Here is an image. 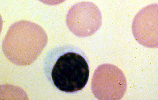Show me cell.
<instances>
[{
  "instance_id": "3957f363",
  "label": "cell",
  "mask_w": 158,
  "mask_h": 100,
  "mask_svg": "<svg viewBox=\"0 0 158 100\" xmlns=\"http://www.w3.org/2000/svg\"><path fill=\"white\" fill-rule=\"evenodd\" d=\"M127 81L125 76L118 67L110 64L98 66L95 71L92 90L99 100H120L125 94Z\"/></svg>"
},
{
  "instance_id": "7a4b0ae2",
  "label": "cell",
  "mask_w": 158,
  "mask_h": 100,
  "mask_svg": "<svg viewBox=\"0 0 158 100\" xmlns=\"http://www.w3.org/2000/svg\"><path fill=\"white\" fill-rule=\"evenodd\" d=\"M48 37L40 25L20 20L9 28L2 45L4 54L17 65H29L38 58L47 44Z\"/></svg>"
},
{
  "instance_id": "277c9868",
  "label": "cell",
  "mask_w": 158,
  "mask_h": 100,
  "mask_svg": "<svg viewBox=\"0 0 158 100\" xmlns=\"http://www.w3.org/2000/svg\"><path fill=\"white\" fill-rule=\"evenodd\" d=\"M102 22L99 9L90 2L76 4L69 11L66 17L70 31L76 36L81 37L94 34L101 27Z\"/></svg>"
},
{
  "instance_id": "6da1fadb",
  "label": "cell",
  "mask_w": 158,
  "mask_h": 100,
  "mask_svg": "<svg viewBox=\"0 0 158 100\" xmlns=\"http://www.w3.org/2000/svg\"><path fill=\"white\" fill-rule=\"evenodd\" d=\"M88 58L78 47L63 45L48 52L44 62V70L50 84L61 91L81 90L88 82L90 69Z\"/></svg>"
},
{
  "instance_id": "5b68a950",
  "label": "cell",
  "mask_w": 158,
  "mask_h": 100,
  "mask_svg": "<svg viewBox=\"0 0 158 100\" xmlns=\"http://www.w3.org/2000/svg\"><path fill=\"white\" fill-rule=\"evenodd\" d=\"M132 31L139 44L149 48L158 47V4L147 6L134 19Z\"/></svg>"
}]
</instances>
